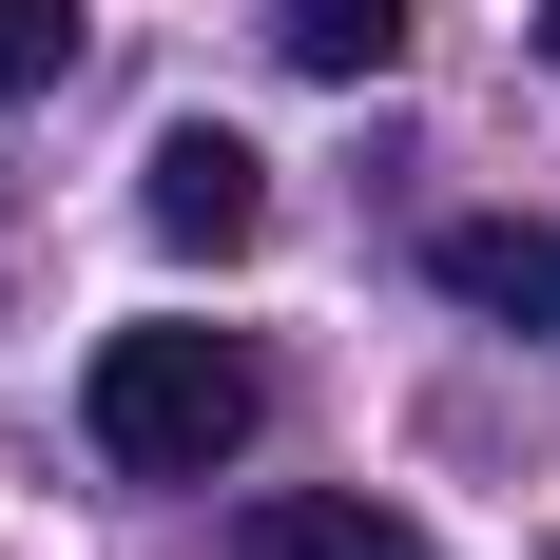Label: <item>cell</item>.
I'll use <instances>...</instances> for the list:
<instances>
[{
    "mask_svg": "<svg viewBox=\"0 0 560 560\" xmlns=\"http://www.w3.org/2000/svg\"><path fill=\"white\" fill-rule=\"evenodd\" d=\"M78 406H97L116 483H213V464H252V425H271V368L232 329H116Z\"/></svg>",
    "mask_w": 560,
    "mask_h": 560,
    "instance_id": "obj_1",
    "label": "cell"
},
{
    "mask_svg": "<svg viewBox=\"0 0 560 560\" xmlns=\"http://www.w3.org/2000/svg\"><path fill=\"white\" fill-rule=\"evenodd\" d=\"M136 213H155L174 252H252V232H271V155H252L232 116H174L155 155H136Z\"/></svg>",
    "mask_w": 560,
    "mask_h": 560,
    "instance_id": "obj_2",
    "label": "cell"
},
{
    "mask_svg": "<svg viewBox=\"0 0 560 560\" xmlns=\"http://www.w3.org/2000/svg\"><path fill=\"white\" fill-rule=\"evenodd\" d=\"M425 271H445L464 310H503V329H560V232H541V213H445Z\"/></svg>",
    "mask_w": 560,
    "mask_h": 560,
    "instance_id": "obj_3",
    "label": "cell"
},
{
    "mask_svg": "<svg viewBox=\"0 0 560 560\" xmlns=\"http://www.w3.org/2000/svg\"><path fill=\"white\" fill-rule=\"evenodd\" d=\"M232 560H425V522H387V503H329V483H290V503H252V522H232Z\"/></svg>",
    "mask_w": 560,
    "mask_h": 560,
    "instance_id": "obj_4",
    "label": "cell"
},
{
    "mask_svg": "<svg viewBox=\"0 0 560 560\" xmlns=\"http://www.w3.org/2000/svg\"><path fill=\"white\" fill-rule=\"evenodd\" d=\"M271 39H290V78H387L406 0H271Z\"/></svg>",
    "mask_w": 560,
    "mask_h": 560,
    "instance_id": "obj_5",
    "label": "cell"
},
{
    "mask_svg": "<svg viewBox=\"0 0 560 560\" xmlns=\"http://www.w3.org/2000/svg\"><path fill=\"white\" fill-rule=\"evenodd\" d=\"M78 39H97L78 0H0V97H58V78H78Z\"/></svg>",
    "mask_w": 560,
    "mask_h": 560,
    "instance_id": "obj_6",
    "label": "cell"
},
{
    "mask_svg": "<svg viewBox=\"0 0 560 560\" xmlns=\"http://www.w3.org/2000/svg\"><path fill=\"white\" fill-rule=\"evenodd\" d=\"M541 58H560V0H541Z\"/></svg>",
    "mask_w": 560,
    "mask_h": 560,
    "instance_id": "obj_7",
    "label": "cell"
}]
</instances>
